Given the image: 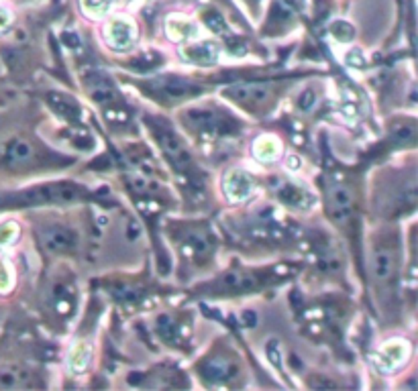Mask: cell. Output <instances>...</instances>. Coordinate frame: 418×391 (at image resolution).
Wrapping results in <instances>:
<instances>
[{"instance_id": "obj_1", "label": "cell", "mask_w": 418, "mask_h": 391, "mask_svg": "<svg viewBox=\"0 0 418 391\" xmlns=\"http://www.w3.org/2000/svg\"><path fill=\"white\" fill-rule=\"evenodd\" d=\"M90 194L78 184L58 181V184H43L29 190L2 194L0 208H23V206H39V204H72L88 200Z\"/></svg>"}, {"instance_id": "obj_2", "label": "cell", "mask_w": 418, "mask_h": 391, "mask_svg": "<svg viewBox=\"0 0 418 391\" xmlns=\"http://www.w3.org/2000/svg\"><path fill=\"white\" fill-rule=\"evenodd\" d=\"M141 88L162 102H180V100L202 94V86H198L192 79L177 78V76H160V78L145 79L141 84Z\"/></svg>"}, {"instance_id": "obj_3", "label": "cell", "mask_w": 418, "mask_h": 391, "mask_svg": "<svg viewBox=\"0 0 418 391\" xmlns=\"http://www.w3.org/2000/svg\"><path fill=\"white\" fill-rule=\"evenodd\" d=\"M184 123L202 135H225L235 129L233 118L214 108H192L184 112Z\"/></svg>"}, {"instance_id": "obj_4", "label": "cell", "mask_w": 418, "mask_h": 391, "mask_svg": "<svg viewBox=\"0 0 418 391\" xmlns=\"http://www.w3.org/2000/svg\"><path fill=\"white\" fill-rule=\"evenodd\" d=\"M225 96L231 98L233 102H237L245 110H261L263 106H267L273 100L275 90H273V86L263 84V81H249V84L231 86L229 90H225Z\"/></svg>"}, {"instance_id": "obj_5", "label": "cell", "mask_w": 418, "mask_h": 391, "mask_svg": "<svg viewBox=\"0 0 418 391\" xmlns=\"http://www.w3.org/2000/svg\"><path fill=\"white\" fill-rule=\"evenodd\" d=\"M153 137L158 139L164 155L167 157V161L173 165V169L177 171H190L192 169V157L190 151L186 149L184 141L167 127L162 125H153Z\"/></svg>"}, {"instance_id": "obj_6", "label": "cell", "mask_w": 418, "mask_h": 391, "mask_svg": "<svg viewBox=\"0 0 418 391\" xmlns=\"http://www.w3.org/2000/svg\"><path fill=\"white\" fill-rule=\"evenodd\" d=\"M41 242L51 253H74L78 249V235L64 225H51L41 229Z\"/></svg>"}, {"instance_id": "obj_7", "label": "cell", "mask_w": 418, "mask_h": 391, "mask_svg": "<svg viewBox=\"0 0 418 391\" xmlns=\"http://www.w3.org/2000/svg\"><path fill=\"white\" fill-rule=\"evenodd\" d=\"M373 277L382 288H388L396 275V253L390 244H378L371 255Z\"/></svg>"}, {"instance_id": "obj_8", "label": "cell", "mask_w": 418, "mask_h": 391, "mask_svg": "<svg viewBox=\"0 0 418 391\" xmlns=\"http://www.w3.org/2000/svg\"><path fill=\"white\" fill-rule=\"evenodd\" d=\"M329 210L333 214L334 223L345 225L353 216V192L347 186L336 184L329 190Z\"/></svg>"}, {"instance_id": "obj_9", "label": "cell", "mask_w": 418, "mask_h": 391, "mask_svg": "<svg viewBox=\"0 0 418 391\" xmlns=\"http://www.w3.org/2000/svg\"><path fill=\"white\" fill-rule=\"evenodd\" d=\"M106 39L108 43L116 49L123 51L127 47H131V43L135 41V27L131 21L127 18H112L110 25L106 27Z\"/></svg>"}, {"instance_id": "obj_10", "label": "cell", "mask_w": 418, "mask_h": 391, "mask_svg": "<svg viewBox=\"0 0 418 391\" xmlns=\"http://www.w3.org/2000/svg\"><path fill=\"white\" fill-rule=\"evenodd\" d=\"M182 58L196 66H212L219 58V47L212 41H202L196 45H188L182 49Z\"/></svg>"}, {"instance_id": "obj_11", "label": "cell", "mask_w": 418, "mask_h": 391, "mask_svg": "<svg viewBox=\"0 0 418 391\" xmlns=\"http://www.w3.org/2000/svg\"><path fill=\"white\" fill-rule=\"evenodd\" d=\"M47 102H49V106H51L58 114H62L64 118H68V121H72V123H80L82 108H80V104H78L72 96L60 94V92H51V94H47Z\"/></svg>"}, {"instance_id": "obj_12", "label": "cell", "mask_w": 418, "mask_h": 391, "mask_svg": "<svg viewBox=\"0 0 418 391\" xmlns=\"http://www.w3.org/2000/svg\"><path fill=\"white\" fill-rule=\"evenodd\" d=\"M253 190V179L245 171H231L225 179V192L231 200H245Z\"/></svg>"}, {"instance_id": "obj_13", "label": "cell", "mask_w": 418, "mask_h": 391, "mask_svg": "<svg viewBox=\"0 0 418 391\" xmlns=\"http://www.w3.org/2000/svg\"><path fill=\"white\" fill-rule=\"evenodd\" d=\"M35 159V147L27 139H14L6 147V161L12 167H23L29 165Z\"/></svg>"}, {"instance_id": "obj_14", "label": "cell", "mask_w": 418, "mask_h": 391, "mask_svg": "<svg viewBox=\"0 0 418 391\" xmlns=\"http://www.w3.org/2000/svg\"><path fill=\"white\" fill-rule=\"evenodd\" d=\"M408 353H410V349L404 340H392V342L384 344L380 351V359L384 361V369L390 371V369L398 367L400 363L406 361Z\"/></svg>"}, {"instance_id": "obj_15", "label": "cell", "mask_w": 418, "mask_h": 391, "mask_svg": "<svg viewBox=\"0 0 418 391\" xmlns=\"http://www.w3.org/2000/svg\"><path fill=\"white\" fill-rule=\"evenodd\" d=\"M31 377L27 369L10 365L0 369V388H27L31 386Z\"/></svg>"}, {"instance_id": "obj_16", "label": "cell", "mask_w": 418, "mask_h": 391, "mask_svg": "<svg viewBox=\"0 0 418 391\" xmlns=\"http://www.w3.org/2000/svg\"><path fill=\"white\" fill-rule=\"evenodd\" d=\"M392 141H394V145H398V147L415 145V141H417V125H415V121H402V123H398V125L392 129Z\"/></svg>"}, {"instance_id": "obj_17", "label": "cell", "mask_w": 418, "mask_h": 391, "mask_svg": "<svg viewBox=\"0 0 418 391\" xmlns=\"http://www.w3.org/2000/svg\"><path fill=\"white\" fill-rule=\"evenodd\" d=\"M167 31H169V37H171V39H177V41L188 39V37H194V35L198 33V29H196L194 23H190L188 18H180V16L167 21Z\"/></svg>"}, {"instance_id": "obj_18", "label": "cell", "mask_w": 418, "mask_h": 391, "mask_svg": "<svg viewBox=\"0 0 418 391\" xmlns=\"http://www.w3.org/2000/svg\"><path fill=\"white\" fill-rule=\"evenodd\" d=\"M278 153H280V145H278L275 139H271V137H261V139H257V143H255V155L259 157L261 161H273V159L278 157Z\"/></svg>"}, {"instance_id": "obj_19", "label": "cell", "mask_w": 418, "mask_h": 391, "mask_svg": "<svg viewBox=\"0 0 418 391\" xmlns=\"http://www.w3.org/2000/svg\"><path fill=\"white\" fill-rule=\"evenodd\" d=\"M229 371H231V365L227 363V361H223V359H212V361H208L206 365H204V377H208V379H225V377H229Z\"/></svg>"}, {"instance_id": "obj_20", "label": "cell", "mask_w": 418, "mask_h": 391, "mask_svg": "<svg viewBox=\"0 0 418 391\" xmlns=\"http://www.w3.org/2000/svg\"><path fill=\"white\" fill-rule=\"evenodd\" d=\"M88 363H90V351H88L84 344L76 346V349L72 351V355H70V367H72V371H74V373H82L84 369L88 367Z\"/></svg>"}, {"instance_id": "obj_21", "label": "cell", "mask_w": 418, "mask_h": 391, "mask_svg": "<svg viewBox=\"0 0 418 391\" xmlns=\"http://www.w3.org/2000/svg\"><path fill=\"white\" fill-rule=\"evenodd\" d=\"M280 196H282V200L284 202H288V204H292V206H304V192L302 190H298V188H294V186H284V190L280 192Z\"/></svg>"}, {"instance_id": "obj_22", "label": "cell", "mask_w": 418, "mask_h": 391, "mask_svg": "<svg viewBox=\"0 0 418 391\" xmlns=\"http://www.w3.org/2000/svg\"><path fill=\"white\" fill-rule=\"evenodd\" d=\"M114 0H82L84 10L88 14H94V16H102L108 12V8L112 6Z\"/></svg>"}, {"instance_id": "obj_23", "label": "cell", "mask_w": 418, "mask_h": 391, "mask_svg": "<svg viewBox=\"0 0 418 391\" xmlns=\"http://www.w3.org/2000/svg\"><path fill=\"white\" fill-rule=\"evenodd\" d=\"M12 283H14V277H12V269H10V265L0 257V294H6V292H10V288H12Z\"/></svg>"}, {"instance_id": "obj_24", "label": "cell", "mask_w": 418, "mask_h": 391, "mask_svg": "<svg viewBox=\"0 0 418 391\" xmlns=\"http://www.w3.org/2000/svg\"><path fill=\"white\" fill-rule=\"evenodd\" d=\"M331 31H333L334 39H339V41H351V39H353V35H355L353 27H351V25H347V23H343V21H336Z\"/></svg>"}, {"instance_id": "obj_25", "label": "cell", "mask_w": 418, "mask_h": 391, "mask_svg": "<svg viewBox=\"0 0 418 391\" xmlns=\"http://www.w3.org/2000/svg\"><path fill=\"white\" fill-rule=\"evenodd\" d=\"M19 236V227L14 223H6L0 227V244H10Z\"/></svg>"}, {"instance_id": "obj_26", "label": "cell", "mask_w": 418, "mask_h": 391, "mask_svg": "<svg viewBox=\"0 0 418 391\" xmlns=\"http://www.w3.org/2000/svg\"><path fill=\"white\" fill-rule=\"evenodd\" d=\"M204 21L208 23V27L212 29V31H217V33H223V31H227V27H225V21H223V16H219V14H208V16H204Z\"/></svg>"}, {"instance_id": "obj_27", "label": "cell", "mask_w": 418, "mask_h": 391, "mask_svg": "<svg viewBox=\"0 0 418 391\" xmlns=\"http://www.w3.org/2000/svg\"><path fill=\"white\" fill-rule=\"evenodd\" d=\"M347 62H349V64H351V66H353V64H357V66H355V68H359V70H361V68H365V60H363V58H361V55H359V53H357V51H353V53H349V58H347Z\"/></svg>"}, {"instance_id": "obj_28", "label": "cell", "mask_w": 418, "mask_h": 391, "mask_svg": "<svg viewBox=\"0 0 418 391\" xmlns=\"http://www.w3.org/2000/svg\"><path fill=\"white\" fill-rule=\"evenodd\" d=\"M10 21H12L10 12H8V10H4V8H0V31H4V29L10 25Z\"/></svg>"}]
</instances>
